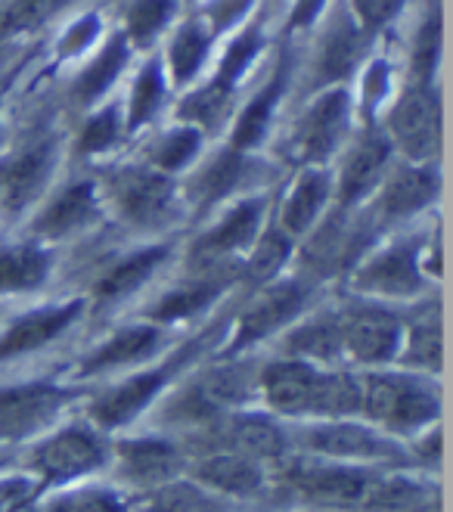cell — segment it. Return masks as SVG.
<instances>
[{
	"instance_id": "7",
	"label": "cell",
	"mask_w": 453,
	"mask_h": 512,
	"mask_svg": "<svg viewBox=\"0 0 453 512\" xmlns=\"http://www.w3.org/2000/svg\"><path fill=\"white\" fill-rule=\"evenodd\" d=\"M109 463V438L84 423H59L28 450V472L41 488H69Z\"/></svg>"
},
{
	"instance_id": "3",
	"label": "cell",
	"mask_w": 453,
	"mask_h": 512,
	"mask_svg": "<svg viewBox=\"0 0 453 512\" xmlns=\"http://www.w3.org/2000/svg\"><path fill=\"white\" fill-rule=\"evenodd\" d=\"M379 236L382 230L373 215H360V208H332L295 243L292 274L317 289L332 280H345L379 243Z\"/></svg>"
},
{
	"instance_id": "31",
	"label": "cell",
	"mask_w": 453,
	"mask_h": 512,
	"mask_svg": "<svg viewBox=\"0 0 453 512\" xmlns=\"http://www.w3.org/2000/svg\"><path fill=\"white\" fill-rule=\"evenodd\" d=\"M53 274V252L35 239L0 246V298H19L47 286Z\"/></svg>"
},
{
	"instance_id": "21",
	"label": "cell",
	"mask_w": 453,
	"mask_h": 512,
	"mask_svg": "<svg viewBox=\"0 0 453 512\" xmlns=\"http://www.w3.org/2000/svg\"><path fill=\"white\" fill-rule=\"evenodd\" d=\"M100 221V193L90 180H78L59 193H53L41 212L28 224V239L53 249L59 243H69L78 233H87Z\"/></svg>"
},
{
	"instance_id": "39",
	"label": "cell",
	"mask_w": 453,
	"mask_h": 512,
	"mask_svg": "<svg viewBox=\"0 0 453 512\" xmlns=\"http://www.w3.org/2000/svg\"><path fill=\"white\" fill-rule=\"evenodd\" d=\"M441 10L435 7L432 13H426L422 19L416 41H413V53H410V78L413 84L432 87V75L438 69V56H441Z\"/></svg>"
},
{
	"instance_id": "41",
	"label": "cell",
	"mask_w": 453,
	"mask_h": 512,
	"mask_svg": "<svg viewBox=\"0 0 453 512\" xmlns=\"http://www.w3.org/2000/svg\"><path fill=\"white\" fill-rule=\"evenodd\" d=\"M171 13H174V0H131V7L125 13V28H128L125 41L149 44L165 28Z\"/></svg>"
},
{
	"instance_id": "11",
	"label": "cell",
	"mask_w": 453,
	"mask_h": 512,
	"mask_svg": "<svg viewBox=\"0 0 453 512\" xmlns=\"http://www.w3.org/2000/svg\"><path fill=\"white\" fill-rule=\"evenodd\" d=\"M75 395L72 385L53 379L0 385V447L38 441L56 429Z\"/></svg>"
},
{
	"instance_id": "27",
	"label": "cell",
	"mask_w": 453,
	"mask_h": 512,
	"mask_svg": "<svg viewBox=\"0 0 453 512\" xmlns=\"http://www.w3.org/2000/svg\"><path fill=\"white\" fill-rule=\"evenodd\" d=\"M53 171V143L38 140L32 146H25L19 156L4 162L0 171V212L7 218L22 215L32 205L50 180Z\"/></svg>"
},
{
	"instance_id": "13",
	"label": "cell",
	"mask_w": 453,
	"mask_h": 512,
	"mask_svg": "<svg viewBox=\"0 0 453 512\" xmlns=\"http://www.w3.org/2000/svg\"><path fill=\"white\" fill-rule=\"evenodd\" d=\"M267 224V199L264 196H246L233 202L227 212L202 230L190 249H187V270L199 267H224V264H239L252 243L261 236Z\"/></svg>"
},
{
	"instance_id": "8",
	"label": "cell",
	"mask_w": 453,
	"mask_h": 512,
	"mask_svg": "<svg viewBox=\"0 0 453 512\" xmlns=\"http://www.w3.org/2000/svg\"><path fill=\"white\" fill-rule=\"evenodd\" d=\"M187 450L165 432L149 435H125L109 441V469L115 488L128 500H140L171 481L187 475Z\"/></svg>"
},
{
	"instance_id": "5",
	"label": "cell",
	"mask_w": 453,
	"mask_h": 512,
	"mask_svg": "<svg viewBox=\"0 0 453 512\" xmlns=\"http://www.w3.org/2000/svg\"><path fill=\"white\" fill-rule=\"evenodd\" d=\"M317 286L305 283L295 274H286L261 289H252L249 298L239 305L230 329L224 333L218 357H243L252 354L258 345L280 339L286 329L314 308Z\"/></svg>"
},
{
	"instance_id": "47",
	"label": "cell",
	"mask_w": 453,
	"mask_h": 512,
	"mask_svg": "<svg viewBox=\"0 0 453 512\" xmlns=\"http://www.w3.org/2000/svg\"><path fill=\"white\" fill-rule=\"evenodd\" d=\"M364 87H367V94H364L367 103H364V106H367V118H370V112L376 109V100L385 97V87H388V69H385V63H376V66L370 69Z\"/></svg>"
},
{
	"instance_id": "18",
	"label": "cell",
	"mask_w": 453,
	"mask_h": 512,
	"mask_svg": "<svg viewBox=\"0 0 453 512\" xmlns=\"http://www.w3.org/2000/svg\"><path fill=\"white\" fill-rule=\"evenodd\" d=\"M441 193V177L435 165H398L395 171H385L382 184L376 187V202H373V221L379 230L398 227L404 221H413L416 215L429 212L438 202Z\"/></svg>"
},
{
	"instance_id": "30",
	"label": "cell",
	"mask_w": 453,
	"mask_h": 512,
	"mask_svg": "<svg viewBox=\"0 0 453 512\" xmlns=\"http://www.w3.org/2000/svg\"><path fill=\"white\" fill-rule=\"evenodd\" d=\"M367 53V32L354 22V16H336L323 35L320 53H317V84L339 87L345 78L354 75L360 59Z\"/></svg>"
},
{
	"instance_id": "43",
	"label": "cell",
	"mask_w": 453,
	"mask_h": 512,
	"mask_svg": "<svg viewBox=\"0 0 453 512\" xmlns=\"http://www.w3.org/2000/svg\"><path fill=\"white\" fill-rule=\"evenodd\" d=\"M69 0H13L4 16V32H28L41 22H47L56 10H63Z\"/></svg>"
},
{
	"instance_id": "15",
	"label": "cell",
	"mask_w": 453,
	"mask_h": 512,
	"mask_svg": "<svg viewBox=\"0 0 453 512\" xmlns=\"http://www.w3.org/2000/svg\"><path fill=\"white\" fill-rule=\"evenodd\" d=\"M187 478L236 506L258 503L274 494V469H267L243 454H233V450H211V454L190 457Z\"/></svg>"
},
{
	"instance_id": "45",
	"label": "cell",
	"mask_w": 453,
	"mask_h": 512,
	"mask_svg": "<svg viewBox=\"0 0 453 512\" xmlns=\"http://www.w3.org/2000/svg\"><path fill=\"white\" fill-rule=\"evenodd\" d=\"M249 7H252V0H215L208 10L211 32H224V28H230L239 16H246Z\"/></svg>"
},
{
	"instance_id": "6",
	"label": "cell",
	"mask_w": 453,
	"mask_h": 512,
	"mask_svg": "<svg viewBox=\"0 0 453 512\" xmlns=\"http://www.w3.org/2000/svg\"><path fill=\"white\" fill-rule=\"evenodd\" d=\"M422 246L426 236H401V239H379V243L360 258V264L345 277L354 298L382 301V305H416L429 298L432 280L422 267Z\"/></svg>"
},
{
	"instance_id": "16",
	"label": "cell",
	"mask_w": 453,
	"mask_h": 512,
	"mask_svg": "<svg viewBox=\"0 0 453 512\" xmlns=\"http://www.w3.org/2000/svg\"><path fill=\"white\" fill-rule=\"evenodd\" d=\"M388 143L410 162L432 165L441 146V103L432 87L410 84L388 115Z\"/></svg>"
},
{
	"instance_id": "10",
	"label": "cell",
	"mask_w": 453,
	"mask_h": 512,
	"mask_svg": "<svg viewBox=\"0 0 453 512\" xmlns=\"http://www.w3.org/2000/svg\"><path fill=\"white\" fill-rule=\"evenodd\" d=\"M342 354L351 370L391 367L401 348L404 314L370 298H351L336 308Z\"/></svg>"
},
{
	"instance_id": "9",
	"label": "cell",
	"mask_w": 453,
	"mask_h": 512,
	"mask_svg": "<svg viewBox=\"0 0 453 512\" xmlns=\"http://www.w3.org/2000/svg\"><path fill=\"white\" fill-rule=\"evenodd\" d=\"M106 196L118 221L137 233H162L180 218L174 177L149 165H125L112 171L106 180Z\"/></svg>"
},
{
	"instance_id": "1",
	"label": "cell",
	"mask_w": 453,
	"mask_h": 512,
	"mask_svg": "<svg viewBox=\"0 0 453 512\" xmlns=\"http://www.w3.org/2000/svg\"><path fill=\"white\" fill-rule=\"evenodd\" d=\"M360 419L407 444L441 423V388L401 367L360 370Z\"/></svg>"
},
{
	"instance_id": "33",
	"label": "cell",
	"mask_w": 453,
	"mask_h": 512,
	"mask_svg": "<svg viewBox=\"0 0 453 512\" xmlns=\"http://www.w3.org/2000/svg\"><path fill=\"white\" fill-rule=\"evenodd\" d=\"M131 512H236V503L205 491L184 475L153 494L131 500Z\"/></svg>"
},
{
	"instance_id": "49",
	"label": "cell",
	"mask_w": 453,
	"mask_h": 512,
	"mask_svg": "<svg viewBox=\"0 0 453 512\" xmlns=\"http://www.w3.org/2000/svg\"><path fill=\"white\" fill-rule=\"evenodd\" d=\"M10 463V457H7V447H0V469H4Z\"/></svg>"
},
{
	"instance_id": "32",
	"label": "cell",
	"mask_w": 453,
	"mask_h": 512,
	"mask_svg": "<svg viewBox=\"0 0 453 512\" xmlns=\"http://www.w3.org/2000/svg\"><path fill=\"white\" fill-rule=\"evenodd\" d=\"M246 153H236V149H224L208 165H202L196 171V177L190 180V202L196 205V212H211V208L224 205L239 187L246 184Z\"/></svg>"
},
{
	"instance_id": "37",
	"label": "cell",
	"mask_w": 453,
	"mask_h": 512,
	"mask_svg": "<svg viewBox=\"0 0 453 512\" xmlns=\"http://www.w3.org/2000/svg\"><path fill=\"white\" fill-rule=\"evenodd\" d=\"M211 47V32L202 22H187L180 25V32L171 38L168 47V66H171V78L177 84H187L199 75L205 56Z\"/></svg>"
},
{
	"instance_id": "40",
	"label": "cell",
	"mask_w": 453,
	"mask_h": 512,
	"mask_svg": "<svg viewBox=\"0 0 453 512\" xmlns=\"http://www.w3.org/2000/svg\"><path fill=\"white\" fill-rule=\"evenodd\" d=\"M165 100V75L159 63H146L134 81L131 90V103H128V128L137 131L146 122H153V115L159 112Z\"/></svg>"
},
{
	"instance_id": "17",
	"label": "cell",
	"mask_w": 453,
	"mask_h": 512,
	"mask_svg": "<svg viewBox=\"0 0 453 512\" xmlns=\"http://www.w3.org/2000/svg\"><path fill=\"white\" fill-rule=\"evenodd\" d=\"M230 286H239L236 283V264L187 270L184 280L171 289H165L153 305L146 308L143 320L156 323L162 329H171L177 323H193L215 308L218 301L230 292Z\"/></svg>"
},
{
	"instance_id": "25",
	"label": "cell",
	"mask_w": 453,
	"mask_h": 512,
	"mask_svg": "<svg viewBox=\"0 0 453 512\" xmlns=\"http://www.w3.org/2000/svg\"><path fill=\"white\" fill-rule=\"evenodd\" d=\"M283 357L305 360L314 367H348L342 354L336 308H311L277 339Z\"/></svg>"
},
{
	"instance_id": "42",
	"label": "cell",
	"mask_w": 453,
	"mask_h": 512,
	"mask_svg": "<svg viewBox=\"0 0 453 512\" xmlns=\"http://www.w3.org/2000/svg\"><path fill=\"white\" fill-rule=\"evenodd\" d=\"M118 134H122V115H118L115 106H109V109H103L90 118V122L84 125V131L78 134V153L81 156H100L115 146Z\"/></svg>"
},
{
	"instance_id": "24",
	"label": "cell",
	"mask_w": 453,
	"mask_h": 512,
	"mask_svg": "<svg viewBox=\"0 0 453 512\" xmlns=\"http://www.w3.org/2000/svg\"><path fill=\"white\" fill-rule=\"evenodd\" d=\"M351 115V94L342 87H326L323 94L308 106L305 118L298 125V156L308 165H320L336 153L348 131Z\"/></svg>"
},
{
	"instance_id": "20",
	"label": "cell",
	"mask_w": 453,
	"mask_h": 512,
	"mask_svg": "<svg viewBox=\"0 0 453 512\" xmlns=\"http://www.w3.org/2000/svg\"><path fill=\"white\" fill-rule=\"evenodd\" d=\"M84 311H87L84 298H69V301H56V305H44V308L19 314L16 320H10L0 329V367L13 364L19 357L38 354L56 339H63L84 317Z\"/></svg>"
},
{
	"instance_id": "50",
	"label": "cell",
	"mask_w": 453,
	"mask_h": 512,
	"mask_svg": "<svg viewBox=\"0 0 453 512\" xmlns=\"http://www.w3.org/2000/svg\"><path fill=\"white\" fill-rule=\"evenodd\" d=\"M0 171H4V162H0Z\"/></svg>"
},
{
	"instance_id": "48",
	"label": "cell",
	"mask_w": 453,
	"mask_h": 512,
	"mask_svg": "<svg viewBox=\"0 0 453 512\" xmlns=\"http://www.w3.org/2000/svg\"><path fill=\"white\" fill-rule=\"evenodd\" d=\"M323 7H326V0H295L289 25L292 28H308L323 13Z\"/></svg>"
},
{
	"instance_id": "26",
	"label": "cell",
	"mask_w": 453,
	"mask_h": 512,
	"mask_svg": "<svg viewBox=\"0 0 453 512\" xmlns=\"http://www.w3.org/2000/svg\"><path fill=\"white\" fill-rule=\"evenodd\" d=\"M419 311L404 314V329H401V348L391 367H401L419 376L438 379L444 370V323H441V301L429 298L419 301Z\"/></svg>"
},
{
	"instance_id": "2",
	"label": "cell",
	"mask_w": 453,
	"mask_h": 512,
	"mask_svg": "<svg viewBox=\"0 0 453 512\" xmlns=\"http://www.w3.org/2000/svg\"><path fill=\"white\" fill-rule=\"evenodd\" d=\"M211 333H215V329H211ZM208 336L193 339L180 351H174L168 357H159V360H153V364H146V367H137V370L125 373L122 379H115L109 388L97 391V395H90L87 423L94 429H100L103 435L122 432V429L134 426L143 413H149L165 398V391L180 376H184L193 364H199V354L208 345Z\"/></svg>"
},
{
	"instance_id": "19",
	"label": "cell",
	"mask_w": 453,
	"mask_h": 512,
	"mask_svg": "<svg viewBox=\"0 0 453 512\" xmlns=\"http://www.w3.org/2000/svg\"><path fill=\"white\" fill-rule=\"evenodd\" d=\"M258 50H261V28H249V32L239 35L230 44L227 56L221 59V69L215 72V78L180 103V118L190 122L193 128H199V131L221 125V118H224V112L230 106V97L236 90V81L243 78L246 66L252 63Z\"/></svg>"
},
{
	"instance_id": "23",
	"label": "cell",
	"mask_w": 453,
	"mask_h": 512,
	"mask_svg": "<svg viewBox=\"0 0 453 512\" xmlns=\"http://www.w3.org/2000/svg\"><path fill=\"white\" fill-rule=\"evenodd\" d=\"M388 159H391L388 137L382 131L370 128L351 146V153L345 156V162L339 168V180L332 184L336 208H360L364 205L376 193V187L382 184V177L388 171Z\"/></svg>"
},
{
	"instance_id": "34",
	"label": "cell",
	"mask_w": 453,
	"mask_h": 512,
	"mask_svg": "<svg viewBox=\"0 0 453 512\" xmlns=\"http://www.w3.org/2000/svg\"><path fill=\"white\" fill-rule=\"evenodd\" d=\"M283 87H286V69H280L274 78H270L261 87V94L243 109V115H239V122L233 128L230 149H236V153H249V149H255L264 140V134L270 128V115H274V106L283 97Z\"/></svg>"
},
{
	"instance_id": "36",
	"label": "cell",
	"mask_w": 453,
	"mask_h": 512,
	"mask_svg": "<svg viewBox=\"0 0 453 512\" xmlns=\"http://www.w3.org/2000/svg\"><path fill=\"white\" fill-rule=\"evenodd\" d=\"M44 512H131V500L115 485H69L59 491Z\"/></svg>"
},
{
	"instance_id": "4",
	"label": "cell",
	"mask_w": 453,
	"mask_h": 512,
	"mask_svg": "<svg viewBox=\"0 0 453 512\" xmlns=\"http://www.w3.org/2000/svg\"><path fill=\"white\" fill-rule=\"evenodd\" d=\"M292 454L326 463L348 466H379V469H416L407 444L388 438L367 419H314V423L289 426Z\"/></svg>"
},
{
	"instance_id": "46",
	"label": "cell",
	"mask_w": 453,
	"mask_h": 512,
	"mask_svg": "<svg viewBox=\"0 0 453 512\" xmlns=\"http://www.w3.org/2000/svg\"><path fill=\"white\" fill-rule=\"evenodd\" d=\"M97 35H100V22H97V16H84V19H78V22L69 28V32H66V38H63V56H72V53L84 50Z\"/></svg>"
},
{
	"instance_id": "12",
	"label": "cell",
	"mask_w": 453,
	"mask_h": 512,
	"mask_svg": "<svg viewBox=\"0 0 453 512\" xmlns=\"http://www.w3.org/2000/svg\"><path fill=\"white\" fill-rule=\"evenodd\" d=\"M329 367L283 357L264 360L258 367V407L283 423H314L320 413V395Z\"/></svg>"
},
{
	"instance_id": "22",
	"label": "cell",
	"mask_w": 453,
	"mask_h": 512,
	"mask_svg": "<svg viewBox=\"0 0 453 512\" xmlns=\"http://www.w3.org/2000/svg\"><path fill=\"white\" fill-rule=\"evenodd\" d=\"M174 258V243L171 239H159V243H149V246H140L122 258H115L109 270L94 280L90 286V295L84 298L87 308L94 311H106V308H115L122 305V301L134 298L149 280L159 277V270Z\"/></svg>"
},
{
	"instance_id": "28",
	"label": "cell",
	"mask_w": 453,
	"mask_h": 512,
	"mask_svg": "<svg viewBox=\"0 0 453 512\" xmlns=\"http://www.w3.org/2000/svg\"><path fill=\"white\" fill-rule=\"evenodd\" d=\"M329 199H332V177L323 168L311 165L298 174V180L292 184L289 196L283 199L274 221L298 243V239L326 215Z\"/></svg>"
},
{
	"instance_id": "35",
	"label": "cell",
	"mask_w": 453,
	"mask_h": 512,
	"mask_svg": "<svg viewBox=\"0 0 453 512\" xmlns=\"http://www.w3.org/2000/svg\"><path fill=\"white\" fill-rule=\"evenodd\" d=\"M128 59H131V47H128V41L125 38H112L106 47H103V53L90 63L84 72H81V78L75 81V100L81 103V106H90V103H97L106 90L115 84V78L122 75V69L128 66Z\"/></svg>"
},
{
	"instance_id": "44",
	"label": "cell",
	"mask_w": 453,
	"mask_h": 512,
	"mask_svg": "<svg viewBox=\"0 0 453 512\" xmlns=\"http://www.w3.org/2000/svg\"><path fill=\"white\" fill-rule=\"evenodd\" d=\"M404 7V0H354V13H357V25L364 32H379L391 19H395Z\"/></svg>"
},
{
	"instance_id": "38",
	"label": "cell",
	"mask_w": 453,
	"mask_h": 512,
	"mask_svg": "<svg viewBox=\"0 0 453 512\" xmlns=\"http://www.w3.org/2000/svg\"><path fill=\"white\" fill-rule=\"evenodd\" d=\"M199 146H202V131L193 128V125H184V128L165 134L159 143H153L146 165L171 177L177 171H184L199 156Z\"/></svg>"
},
{
	"instance_id": "29",
	"label": "cell",
	"mask_w": 453,
	"mask_h": 512,
	"mask_svg": "<svg viewBox=\"0 0 453 512\" xmlns=\"http://www.w3.org/2000/svg\"><path fill=\"white\" fill-rule=\"evenodd\" d=\"M295 258V239L277 227V221H267L261 236L252 243V249L236 264V283L252 289H261L286 277V270Z\"/></svg>"
},
{
	"instance_id": "14",
	"label": "cell",
	"mask_w": 453,
	"mask_h": 512,
	"mask_svg": "<svg viewBox=\"0 0 453 512\" xmlns=\"http://www.w3.org/2000/svg\"><path fill=\"white\" fill-rule=\"evenodd\" d=\"M165 333L168 329L149 323V320H137V323L115 329L109 339L94 345L78 360L72 379L75 382H97L106 376H118V373L125 376L137 367L153 364V360L162 357Z\"/></svg>"
}]
</instances>
